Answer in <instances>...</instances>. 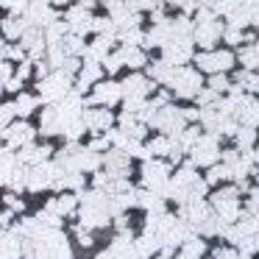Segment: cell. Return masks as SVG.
<instances>
[{"instance_id": "11", "label": "cell", "mask_w": 259, "mask_h": 259, "mask_svg": "<svg viewBox=\"0 0 259 259\" xmlns=\"http://www.w3.org/2000/svg\"><path fill=\"white\" fill-rule=\"evenodd\" d=\"M51 170H53V162L31 164V167H28V176H25V190H31V192L48 190V187H51Z\"/></svg>"}, {"instance_id": "16", "label": "cell", "mask_w": 259, "mask_h": 259, "mask_svg": "<svg viewBox=\"0 0 259 259\" xmlns=\"http://www.w3.org/2000/svg\"><path fill=\"white\" fill-rule=\"evenodd\" d=\"M45 209L51 214H56V218H64V214H73L75 209H78V198L73 195V192H64V195L53 198V201L45 203Z\"/></svg>"}, {"instance_id": "36", "label": "cell", "mask_w": 259, "mask_h": 259, "mask_svg": "<svg viewBox=\"0 0 259 259\" xmlns=\"http://www.w3.org/2000/svg\"><path fill=\"white\" fill-rule=\"evenodd\" d=\"M28 75H31V64H28V62H23V64L17 67V73H14V78L23 81V78H28Z\"/></svg>"}, {"instance_id": "14", "label": "cell", "mask_w": 259, "mask_h": 259, "mask_svg": "<svg viewBox=\"0 0 259 259\" xmlns=\"http://www.w3.org/2000/svg\"><path fill=\"white\" fill-rule=\"evenodd\" d=\"M23 256V242L12 229H0V259H20Z\"/></svg>"}, {"instance_id": "1", "label": "cell", "mask_w": 259, "mask_h": 259, "mask_svg": "<svg viewBox=\"0 0 259 259\" xmlns=\"http://www.w3.org/2000/svg\"><path fill=\"white\" fill-rule=\"evenodd\" d=\"M218 137L220 134H201L198 142L190 148L192 162L195 167H212L214 162H220V148H218Z\"/></svg>"}, {"instance_id": "6", "label": "cell", "mask_w": 259, "mask_h": 259, "mask_svg": "<svg viewBox=\"0 0 259 259\" xmlns=\"http://www.w3.org/2000/svg\"><path fill=\"white\" fill-rule=\"evenodd\" d=\"M195 64L203 70V73H226V70L234 67V53L231 51H203L201 56L195 59Z\"/></svg>"}, {"instance_id": "9", "label": "cell", "mask_w": 259, "mask_h": 259, "mask_svg": "<svg viewBox=\"0 0 259 259\" xmlns=\"http://www.w3.org/2000/svg\"><path fill=\"white\" fill-rule=\"evenodd\" d=\"M153 87H156V81H151L148 75L131 73V75H125V78H123L120 92H123V98H142V101H145V98L153 92Z\"/></svg>"}, {"instance_id": "34", "label": "cell", "mask_w": 259, "mask_h": 259, "mask_svg": "<svg viewBox=\"0 0 259 259\" xmlns=\"http://www.w3.org/2000/svg\"><path fill=\"white\" fill-rule=\"evenodd\" d=\"M195 98H198V103H214V101H218V92H212V90H201Z\"/></svg>"}, {"instance_id": "17", "label": "cell", "mask_w": 259, "mask_h": 259, "mask_svg": "<svg viewBox=\"0 0 259 259\" xmlns=\"http://www.w3.org/2000/svg\"><path fill=\"white\" fill-rule=\"evenodd\" d=\"M48 156H51V148H48V145H34V142H28V145L20 148L17 162H23V164H39V162H48Z\"/></svg>"}, {"instance_id": "40", "label": "cell", "mask_w": 259, "mask_h": 259, "mask_svg": "<svg viewBox=\"0 0 259 259\" xmlns=\"http://www.w3.org/2000/svg\"><path fill=\"white\" fill-rule=\"evenodd\" d=\"M251 23H253V25H256V28H259V12H256V14H253V17H251Z\"/></svg>"}, {"instance_id": "21", "label": "cell", "mask_w": 259, "mask_h": 259, "mask_svg": "<svg viewBox=\"0 0 259 259\" xmlns=\"http://www.w3.org/2000/svg\"><path fill=\"white\" fill-rule=\"evenodd\" d=\"M0 28H3V34H6L9 39H20V36L25 34V28H28V23H25L23 17H6Z\"/></svg>"}, {"instance_id": "35", "label": "cell", "mask_w": 259, "mask_h": 259, "mask_svg": "<svg viewBox=\"0 0 259 259\" xmlns=\"http://www.w3.org/2000/svg\"><path fill=\"white\" fill-rule=\"evenodd\" d=\"M109 145H112V142H109V137H101V140H92V142H90V151L98 153V151H106Z\"/></svg>"}, {"instance_id": "3", "label": "cell", "mask_w": 259, "mask_h": 259, "mask_svg": "<svg viewBox=\"0 0 259 259\" xmlns=\"http://www.w3.org/2000/svg\"><path fill=\"white\" fill-rule=\"evenodd\" d=\"M70 92V75L56 70V73H48L45 78H39V98L48 103H59L64 95Z\"/></svg>"}, {"instance_id": "25", "label": "cell", "mask_w": 259, "mask_h": 259, "mask_svg": "<svg viewBox=\"0 0 259 259\" xmlns=\"http://www.w3.org/2000/svg\"><path fill=\"white\" fill-rule=\"evenodd\" d=\"M226 179H231V170L226 167V164H220V162H214L212 167H209V173H206V184L209 187H214V184H220V181H226Z\"/></svg>"}, {"instance_id": "42", "label": "cell", "mask_w": 259, "mask_h": 259, "mask_svg": "<svg viewBox=\"0 0 259 259\" xmlns=\"http://www.w3.org/2000/svg\"><path fill=\"white\" fill-rule=\"evenodd\" d=\"M256 184H259V179H256Z\"/></svg>"}, {"instance_id": "4", "label": "cell", "mask_w": 259, "mask_h": 259, "mask_svg": "<svg viewBox=\"0 0 259 259\" xmlns=\"http://www.w3.org/2000/svg\"><path fill=\"white\" fill-rule=\"evenodd\" d=\"M0 137H6V151H20L23 145L34 142L36 128L28 123V120H17V123H9Z\"/></svg>"}, {"instance_id": "18", "label": "cell", "mask_w": 259, "mask_h": 259, "mask_svg": "<svg viewBox=\"0 0 259 259\" xmlns=\"http://www.w3.org/2000/svg\"><path fill=\"white\" fill-rule=\"evenodd\" d=\"M203 253H206V242H203V237H184L181 251H179V259H201Z\"/></svg>"}, {"instance_id": "33", "label": "cell", "mask_w": 259, "mask_h": 259, "mask_svg": "<svg viewBox=\"0 0 259 259\" xmlns=\"http://www.w3.org/2000/svg\"><path fill=\"white\" fill-rule=\"evenodd\" d=\"M245 209H248L251 214H259V190L251 192V201H245Z\"/></svg>"}, {"instance_id": "19", "label": "cell", "mask_w": 259, "mask_h": 259, "mask_svg": "<svg viewBox=\"0 0 259 259\" xmlns=\"http://www.w3.org/2000/svg\"><path fill=\"white\" fill-rule=\"evenodd\" d=\"M159 248H162V242H159V237L151 234V231H145V234L134 242V251H137V256H140V259H151Z\"/></svg>"}, {"instance_id": "31", "label": "cell", "mask_w": 259, "mask_h": 259, "mask_svg": "<svg viewBox=\"0 0 259 259\" xmlns=\"http://www.w3.org/2000/svg\"><path fill=\"white\" fill-rule=\"evenodd\" d=\"M134 12H153V9L159 6V0H131L128 3Z\"/></svg>"}, {"instance_id": "32", "label": "cell", "mask_w": 259, "mask_h": 259, "mask_svg": "<svg viewBox=\"0 0 259 259\" xmlns=\"http://www.w3.org/2000/svg\"><path fill=\"white\" fill-rule=\"evenodd\" d=\"M0 3H3L6 9H12V12H17V14H23L25 9L31 6V0H0Z\"/></svg>"}, {"instance_id": "38", "label": "cell", "mask_w": 259, "mask_h": 259, "mask_svg": "<svg viewBox=\"0 0 259 259\" xmlns=\"http://www.w3.org/2000/svg\"><path fill=\"white\" fill-rule=\"evenodd\" d=\"M195 3H201V6H212L214 0H195Z\"/></svg>"}, {"instance_id": "20", "label": "cell", "mask_w": 259, "mask_h": 259, "mask_svg": "<svg viewBox=\"0 0 259 259\" xmlns=\"http://www.w3.org/2000/svg\"><path fill=\"white\" fill-rule=\"evenodd\" d=\"M98 81H101V64H98V62H87L84 67L78 70V90H75V92L81 95L87 87H90V84H98Z\"/></svg>"}, {"instance_id": "7", "label": "cell", "mask_w": 259, "mask_h": 259, "mask_svg": "<svg viewBox=\"0 0 259 259\" xmlns=\"http://www.w3.org/2000/svg\"><path fill=\"white\" fill-rule=\"evenodd\" d=\"M142 181H145L148 190H153V192L162 195V187L170 181V164L159 162V159H148L145 167H142Z\"/></svg>"}, {"instance_id": "22", "label": "cell", "mask_w": 259, "mask_h": 259, "mask_svg": "<svg viewBox=\"0 0 259 259\" xmlns=\"http://www.w3.org/2000/svg\"><path fill=\"white\" fill-rule=\"evenodd\" d=\"M231 137H234V142H237V151H248V148L256 142V128H251V125H242V128H237Z\"/></svg>"}, {"instance_id": "27", "label": "cell", "mask_w": 259, "mask_h": 259, "mask_svg": "<svg viewBox=\"0 0 259 259\" xmlns=\"http://www.w3.org/2000/svg\"><path fill=\"white\" fill-rule=\"evenodd\" d=\"M209 90L212 92H226V90H231V84H229V78H226L223 73H214L212 78H209Z\"/></svg>"}, {"instance_id": "2", "label": "cell", "mask_w": 259, "mask_h": 259, "mask_svg": "<svg viewBox=\"0 0 259 259\" xmlns=\"http://www.w3.org/2000/svg\"><path fill=\"white\" fill-rule=\"evenodd\" d=\"M167 87H173L179 98H195L198 92L203 90V81H201V73H198V70L176 67V73H173V78H170Z\"/></svg>"}, {"instance_id": "13", "label": "cell", "mask_w": 259, "mask_h": 259, "mask_svg": "<svg viewBox=\"0 0 259 259\" xmlns=\"http://www.w3.org/2000/svg\"><path fill=\"white\" fill-rule=\"evenodd\" d=\"M20 42H23V48H25V51H28L34 59H39L42 53H45V48H48L45 31H42V28H36V25H34V28L28 25V28H25V34L20 36Z\"/></svg>"}, {"instance_id": "41", "label": "cell", "mask_w": 259, "mask_h": 259, "mask_svg": "<svg viewBox=\"0 0 259 259\" xmlns=\"http://www.w3.org/2000/svg\"><path fill=\"white\" fill-rule=\"evenodd\" d=\"M151 259H153V256H151ZM159 259H170V256H159Z\"/></svg>"}, {"instance_id": "23", "label": "cell", "mask_w": 259, "mask_h": 259, "mask_svg": "<svg viewBox=\"0 0 259 259\" xmlns=\"http://www.w3.org/2000/svg\"><path fill=\"white\" fill-rule=\"evenodd\" d=\"M39 106V98L31 95V92H23V95L14 101V109H17L20 117H28V114H34V109Z\"/></svg>"}, {"instance_id": "10", "label": "cell", "mask_w": 259, "mask_h": 259, "mask_svg": "<svg viewBox=\"0 0 259 259\" xmlns=\"http://www.w3.org/2000/svg\"><path fill=\"white\" fill-rule=\"evenodd\" d=\"M223 36V25L218 20H206V23H195V31H192V42L201 45L203 51H212L218 45V39Z\"/></svg>"}, {"instance_id": "8", "label": "cell", "mask_w": 259, "mask_h": 259, "mask_svg": "<svg viewBox=\"0 0 259 259\" xmlns=\"http://www.w3.org/2000/svg\"><path fill=\"white\" fill-rule=\"evenodd\" d=\"M164 51V62L173 64V67H181V64L190 62L192 56V39H181V36H170L162 45Z\"/></svg>"}, {"instance_id": "30", "label": "cell", "mask_w": 259, "mask_h": 259, "mask_svg": "<svg viewBox=\"0 0 259 259\" xmlns=\"http://www.w3.org/2000/svg\"><path fill=\"white\" fill-rule=\"evenodd\" d=\"M3 203H6V209H12V212H23V209H25L23 198L12 195V192H9V195H3Z\"/></svg>"}, {"instance_id": "28", "label": "cell", "mask_w": 259, "mask_h": 259, "mask_svg": "<svg viewBox=\"0 0 259 259\" xmlns=\"http://www.w3.org/2000/svg\"><path fill=\"white\" fill-rule=\"evenodd\" d=\"M226 42L229 45H245V36H242V28H234V25H229V28L223 31Z\"/></svg>"}, {"instance_id": "24", "label": "cell", "mask_w": 259, "mask_h": 259, "mask_svg": "<svg viewBox=\"0 0 259 259\" xmlns=\"http://www.w3.org/2000/svg\"><path fill=\"white\" fill-rule=\"evenodd\" d=\"M67 34H70L67 23H59V20H53V23L45 25V39H48V42H62Z\"/></svg>"}, {"instance_id": "26", "label": "cell", "mask_w": 259, "mask_h": 259, "mask_svg": "<svg viewBox=\"0 0 259 259\" xmlns=\"http://www.w3.org/2000/svg\"><path fill=\"white\" fill-rule=\"evenodd\" d=\"M242 0H214L212 3V12L214 14H231L234 9H240Z\"/></svg>"}, {"instance_id": "15", "label": "cell", "mask_w": 259, "mask_h": 259, "mask_svg": "<svg viewBox=\"0 0 259 259\" xmlns=\"http://www.w3.org/2000/svg\"><path fill=\"white\" fill-rule=\"evenodd\" d=\"M81 120H84V125H87V131H109L112 128V123H114V117L109 112H103V109H87L84 114H81Z\"/></svg>"}, {"instance_id": "39", "label": "cell", "mask_w": 259, "mask_h": 259, "mask_svg": "<svg viewBox=\"0 0 259 259\" xmlns=\"http://www.w3.org/2000/svg\"><path fill=\"white\" fill-rule=\"evenodd\" d=\"M251 156H253V164H259V148H256V151L251 153Z\"/></svg>"}, {"instance_id": "29", "label": "cell", "mask_w": 259, "mask_h": 259, "mask_svg": "<svg viewBox=\"0 0 259 259\" xmlns=\"http://www.w3.org/2000/svg\"><path fill=\"white\" fill-rule=\"evenodd\" d=\"M103 64H106L109 73H117V70L123 67V56H120V51H117V53H109V56L103 59Z\"/></svg>"}, {"instance_id": "37", "label": "cell", "mask_w": 259, "mask_h": 259, "mask_svg": "<svg viewBox=\"0 0 259 259\" xmlns=\"http://www.w3.org/2000/svg\"><path fill=\"white\" fill-rule=\"evenodd\" d=\"M12 220H14V212H12V209H6V212L0 214V226H3V229H9V226H12Z\"/></svg>"}, {"instance_id": "12", "label": "cell", "mask_w": 259, "mask_h": 259, "mask_svg": "<svg viewBox=\"0 0 259 259\" xmlns=\"http://www.w3.org/2000/svg\"><path fill=\"white\" fill-rule=\"evenodd\" d=\"M123 98L117 81H98L95 90H92V103H101V106H112Z\"/></svg>"}, {"instance_id": "5", "label": "cell", "mask_w": 259, "mask_h": 259, "mask_svg": "<svg viewBox=\"0 0 259 259\" xmlns=\"http://www.w3.org/2000/svg\"><path fill=\"white\" fill-rule=\"evenodd\" d=\"M240 190H234V187H229V190H220L212 195V209L218 218H223L226 223H231V220L240 214Z\"/></svg>"}]
</instances>
